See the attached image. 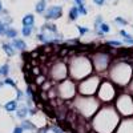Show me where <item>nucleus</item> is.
I'll return each mask as SVG.
<instances>
[{"mask_svg": "<svg viewBox=\"0 0 133 133\" xmlns=\"http://www.w3.org/2000/svg\"><path fill=\"white\" fill-rule=\"evenodd\" d=\"M120 89L108 79H103L101 84L98 87V91L96 93V97L98 98V101L101 104H113L116 96L118 95Z\"/></svg>", "mask_w": 133, "mask_h": 133, "instance_id": "7", "label": "nucleus"}, {"mask_svg": "<svg viewBox=\"0 0 133 133\" xmlns=\"http://www.w3.org/2000/svg\"><path fill=\"white\" fill-rule=\"evenodd\" d=\"M17 107H19V103L16 101V100H9V101H7L5 104H4V110L5 112H8V113H14V112H16L17 110Z\"/></svg>", "mask_w": 133, "mask_h": 133, "instance_id": "16", "label": "nucleus"}, {"mask_svg": "<svg viewBox=\"0 0 133 133\" xmlns=\"http://www.w3.org/2000/svg\"><path fill=\"white\" fill-rule=\"evenodd\" d=\"M48 5H47V0H39L35 5V12L39 14V15H44L47 11Z\"/></svg>", "mask_w": 133, "mask_h": 133, "instance_id": "19", "label": "nucleus"}, {"mask_svg": "<svg viewBox=\"0 0 133 133\" xmlns=\"http://www.w3.org/2000/svg\"><path fill=\"white\" fill-rule=\"evenodd\" d=\"M113 107L116 108L121 118L133 117V95L127 89L120 91L113 101Z\"/></svg>", "mask_w": 133, "mask_h": 133, "instance_id": "5", "label": "nucleus"}, {"mask_svg": "<svg viewBox=\"0 0 133 133\" xmlns=\"http://www.w3.org/2000/svg\"><path fill=\"white\" fill-rule=\"evenodd\" d=\"M0 77H2V72H0Z\"/></svg>", "mask_w": 133, "mask_h": 133, "instance_id": "47", "label": "nucleus"}, {"mask_svg": "<svg viewBox=\"0 0 133 133\" xmlns=\"http://www.w3.org/2000/svg\"><path fill=\"white\" fill-rule=\"evenodd\" d=\"M105 45L108 47V48H121L124 45V43L123 41H118V40H108V41H105Z\"/></svg>", "mask_w": 133, "mask_h": 133, "instance_id": "23", "label": "nucleus"}, {"mask_svg": "<svg viewBox=\"0 0 133 133\" xmlns=\"http://www.w3.org/2000/svg\"><path fill=\"white\" fill-rule=\"evenodd\" d=\"M40 31H44V32H49V33H52V35H57V33H59V29H57V27L53 23H51V21H45V23H44V24L41 25Z\"/></svg>", "mask_w": 133, "mask_h": 133, "instance_id": "15", "label": "nucleus"}, {"mask_svg": "<svg viewBox=\"0 0 133 133\" xmlns=\"http://www.w3.org/2000/svg\"><path fill=\"white\" fill-rule=\"evenodd\" d=\"M0 107H2V104H0Z\"/></svg>", "mask_w": 133, "mask_h": 133, "instance_id": "48", "label": "nucleus"}, {"mask_svg": "<svg viewBox=\"0 0 133 133\" xmlns=\"http://www.w3.org/2000/svg\"><path fill=\"white\" fill-rule=\"evenodd\" d=\"M63 16V7L61 5H49L44 14V17H45L47 21H53L57 20Z\"/></svg>", "mask_w": 133, "mask_h": 133, "instance_id": "11", "label": "nucleus"}, {"mask_svg": "<svg viewBox=\"0 0 133 133\" xmlns=\"http://www.w3.org/2000/svg\"><path fill=\"white\" fill-rule=\"evenodd\" d=\"M118 35H120L121 37H123L124 40H132V39H133V37H132V35H130L129 32H127L125 29H120V32H118Z\"/></svg>", "mask_w": 133, "mask_h": 133, "instance_id": "29", "label": "nucleus"}, {"mask_svg": "<svg viewBox=\"0 0 133 133\" xmlns=\"http://www.w3.org/2000/svg\"><path fill=\"white\" fill-rule=\"evenodd\" d=\"M33 31H35V27H23L21 28V35L24 37H31Z\"/></svg>", "mask_w": 133, "mask_h": 133, "instance_id": "24", "label": "nucleus"}, {"mask_svg": "<svg viewBox=\"0 0 133 133\" xmlns=\"http://www.w3.org/2000/svg\"><path fill=\"white\" fill-rule=\"evenodd\" d=\"M9 71H11V66L9 64H3L2 66H0V72H2V77H8L9 76Z\"/></svg>", "mask_w": 133, "mask_h": 133, "instance_id": "25", "label": "nucleus"}, {"mask_svg": "<svg viewBox=\"0 0 133 133\" xmlns=\"http://www.w3.org/2000/svg\"><path fill=\"white\" fill-rule=\"evenodd\" d=\"M55 88H56L57 98L61 101H72L77 96V83H75L71 79L57 83Z\"/></svg>", "mask_w": 133, "mask_h": 133, "instance_id": "9", "label": "nucleus"}, {"mask_svg": "<svg viewBox=\"0 0 133 133\" xmlns=\"http://www.w3.org/2000/svg\"><path fill=\"white\" fill-rule=\"evenodd\" d=\"M66 44H79V39H72V40H66Z\"/></svg>", "mask_w": 133, "mask_h": 133, "instance_id": "42", "label": "nucleus"}, {"mask_svg": "<svg viewBox=\"0 0 133 133\" xmlns=\"http://www.w3.org/2000/svg\"><path fill=\"white\" fill-rule=\"evenodd\" d=\"M68 77L75 83H79L93 75V65L91 56L87 55H73L68 60Z\"/></svg>", "mask_w": 133, "mask_h": 133, "instance_id": "3", "label": "nucleus"}, {"mask_svg": "<svg viewBox=\"0 0 133 133\" xmlns=\"http://www.w3.org/2000/svg\"><path fill=\"white\" fill-rule=\"evenodd\" d=\"M48 130L52 132V133H65V130H64L61 127L56 125V124H51V125H48Z\"/></svg>", "mask_w": 133, "mask_h": 133, "instance_id": "26", "label": "nucleus"}, {"mask_svg": "<svg viewBox=\"0 0 133 133\" xmlns=\"http://www.w3.org/2000/svg\"><path fill=\"white\" fill-rule=\"evenodd\" d=\"M47 79L51 80L55 84L69 79L68 77V65H66V63L64 60H56L51 65V68L48 69Z\"/></svg>", "mask_w": 133, "mask_h": 133, "instance_id": "10", "label": "nucleus"}, {"mask_svg": "<svg viewBox=\"0 0 133 133\" xmlns=\"http://www.w3.org/2000/svg\"><path fill=\"white\" fill-rule=\"evenodd\" d=\"M120 120L121 117L113 104H103L97 113L89 120L91 130L95 133H115Z\"/></svg>", "mask_w": 133, "mask_h": 133, "instance_id": "1", "label": "nucleus"}, {"mask_svg": "<svg viewBox=\"0 0 133 133\" xmlns=\"http://www.w3.org/2000/svg\"><path fill=\"white\" fill-rule=\"evenodd\" d=\"M15 91H16V101L17 103L24 101V100H25V93L21 91L20 88H15Z\"/></svg>", "mask_w": 133, "mask_h": 133, "instance_id": "27", "label": "nucleus"}, {"mask_svg": "<svg viewBox=\"0 0 133 133\" xmlns=\"http://www.w3.org/2000/svg\"><path fill=\"white\" fill-rule=\"evenodd\" d=\"M103 79L104 77H101L100 75L93 73L89 77L79 81L77 83V95H80V96H96Z\"/></svg>", "mask_w": 133, "mask_h": 133, "instance_id": "6", "label": "nucleus"}, {"mask_svg": "<svg viewBox=\"0 0 133 133\" xmlns=\"http://www.w3.org/2000/svg\"><path fill=\"white\" fill-rule=\"evenodd\" d=\"M124 43H125V44H130V45H133V39H132V40H124Z\"/></svg>", "mask_w": 133, "mask_h": 133, "instance_id": "44", "label": "nucleus"}, {"mask_svg": "<svg viewBox=\"0 0 133 133\" xmlns=\"http://www.w3.org/2000/svg\"><path fill=\"white\" fill-rule=\"evenodd\" d=\"M115 133H133V117L121 118Z\"/></svg>", "mask_w": 133, "mask_h": 133, "instance_id": "12", "label": "nucleus"}, {"mask_svg": "<svg viewBox=\"0 0 133 133\" xmlns=\"http://www.w3.org/2000/svg\"><path fill=\"white\" fill-rule=\"evenodd\" d=\"M2 49L5 52V55L8 57H14L16 55V49L12 47L11 43H2Z\"/></svg>", "mask_w": 133, "mask_h": 133, "instance_id": "17", "label": "nucleus"}, {"mask_svg": "<svg viewBox=\"0 0 133 133\" xmlns=\"http://www.w3.org/2000/svg\"><path fill=\"white\" fill-rule=\"evenodd\" d=\"M37 113H39V110L35 107H33V108H28V116H35Z\"/></svg>", "mask_w": 133, "mask_h": 133, "instance_id": "37", "label": "nucleus"}, {"mask_svg": "<svg viewBox=\"0 0 133 133\" xmlns=\"http://www.w3.org/2000/svg\"><path fill=\"white\" fill-rule=\"evenodd\" d=\"M16 117L20 118V120H25L28 117V107L25 104H20L19 103V107H17V110H16Z\"/></svg>", "mask_w": 133, "mask_h": 133, "instance_id": "14", "label": "nucleus"}, {"mask_svg": "<svg viewBox=\"0 0 133 133\" xmlns=\"http://www.w3.org/2000/svg\"><path fill=\"white\" fill-rule=\"evenodd\" d=\"M32 72L35 73L36 76H39V75H40V68H39V66H35V68L32 69Z\"/></svg>", "mask_w": 133, "mask_h": 133, "instance_id": "43", "label": "nucleus"}, {"mask_svg": "<svg viewBox=\"0 0 133 133\" xmlns=\"http://www.w3.org/2000/svg\"><path fill=\"white\" fill-rule=\"evenodd\" d=\"M72 109L77 113V116L89 121L100 109L103 104L98 101L96 96H80L77 95L72 100Z\"/></svg>", "mask_w": 133, "mask_h": 133, "instance_id": "4", "label": "nucleus"}, {"mask_svg": "<svg viewBox=\"0 0 133 133\" xmlns=\"http://www.w3.org/2000/svg\"><path fill=\"white\" fill-rule=\"evenodd\" d=\"M4 85H5V84H4V81H3V80H0V89H2V88H3Z\"/></svg>", "mask_w": 133, "mask_h": 133, "instance_id": "45", "label": "nucleus"}, {"mask_svg": "<svg viewBox=\"0 0 133 133\" xmlns=\"http://www.w3.org/2000/svg\"><path fill=\"white\" fill-rule=\"evenodd\" d=\"M47 80H48V79H47V76H43V75H39V76L35 77V83H36L39 87H41Z\"/></svg>", "mask_w": 133, "mask_h": 133, "instance_id": "28", "label": "nucleus"}, {"mask_svg": "<svg viewBox=\"0 0 133 133\" xmlns=\"http://www.w3.org/2000/svg\"><path fill=\"white\" fill-rule=\"evenodd\" d=\"M8 27L9 25H7L5 23H3V21L0 20V36H4V33H5V31H7Z\"/></svg>", "mask_w": 133, "mask_h": 133, "instance_id": "35", "label": "nucleus"}, {"mask_svg": "<svg viewBox=\"0 0 133 133\" xmlns=\"http://www.w3.org/2000/svg\"><path fill=\"white\" fill-rule=\"evenodd\" d=\"M77 9H79V15L80 16H87L88 15V8L85 7V4L84 5H79V7H77Z\"/></svg>", "mask_w": 133, "mask_h": 133, "instance_id": "33", "label": "nucleus"}, {"mask_svg": "<svg viewBox=\"0 0 133 133\" xmlns=\"http://www.w3.org/2000/svg\"><path fill=\"white\" fill-rule=\"evenodd\" d=\"M75 2V5L79 7V5H84L85 4V0H73Z\"/></svg>", "mask_w": 133, "mask_h": 133, "instance_id": "41", "label": "nucleus"}, {"mask_svg": "<svg viewBox=\"0 0 133 133\" xmlns=\"http://www.w3.org/2000/svg\"><path fill=\"white\" fill-rule=\"evenodd\" d=\"M11 44H12V47H14L16 51H19V52H24V51L27 49V43H25L23 39H20V37L14 39Z\"/></svg>", "mask_w": 133, "mask_h": 133, "instance_id": "13", "label": "nucleus"}, {"mask_svg": "<svg viewBox=\"0 0 133 133\" xmlns=\"http://www.w3.org/2000/svg\"><path fill=\"white\" fill-rule=\"evenodd\" d=\"M3 9H4V8H3V3H2V2H0V14H2V12H3Z\"/></svg>", "mask_w": 133, "mask_h": 133, "instance_id": "46", "label": "nucleus"}, {"mask_svg": "<svg viewBox=\"0 0 133 133\" xmlns=\"http://www.w3.org/2000/svg\"><path fill=\"white\" fill-rule=\"evenodd\" d=\"M132 76H133V65L125 60L116 59L110 64L105 79L112 81L120 91H125L132 80Z\"/></svg>", "mask_w": 133, "mask_h": 133, "instance_id": "2", "label": "nucleus"}, {"mask_svg": "<svg viewBox=\"0 0 133 133\" xmlns=\"http://www.w3.org/2000/svg\"><path fill=\"white\" fill-rule=\"evenodd\" d=\"M20 127L24 129V132H25V130H27V132H35V130L37 129V127L33 124L31 120H27V118H25V120H21Z\"/></svg>", "mask_w": 133, "mask_h": 133, "instance_id": "18", "label": "nucleus"}, {"mask_svg": "<svg viewBox=\"0 0 133 133\" xmlns=\"http://www.w3.org/2000/svg\"><path fill=\"white\" fill-rule=\"evenodd\" d=\"M35 132H36V133H48V132H49V130H48V125H45V127H40V128H37Z\"/></svg>", "mask_w": 133, "mask_h": 133, "instance_id": "36", "label": "nucleus"}, {"mask_svg": "<svg viewBox=\"0 0 133 133\" xmlns=\"http://www.w3.org/2000/svg\"><path fill=\"white\" fill-rule=\"evenodd\" d=\"M115 23H116V24H118V25H121V27H125V25H128V21H127V19L121 17V16H117V17L115 19Z\"/></svg>", "mask_w": 133, "mask_h": 133, "instance_id": "30", "label": "nucleus"}, {"mask_svg": "<svg viewBox=\"0 0 133 133\" xmlns=\"http://www.w3.org/2000/svg\"><path fill=\"white\" fill-rule=\"evenodd\" d=\"M91 60H92V65H93V72L101 76L103 73L107 75L110 64L113 61V56H110L108 52L97 51L91 55Z\"/></svg>", "mask_w": 133, "mask_h": 133, "instance_id": "8", "label": "nucleus"}, {"mask_svg": "<svg viewBox=\"0 0 133 133\" xmlns=\"http://www.w3.org/2000/svg\"><path fill=\"white\" fill-rule=\"evenodd\" d=\"M103 21H104L103 16H101V15H97V16H96V19H95V29H97V28H98V25L101 24Z\"/></svg>", "mask_w": 133, "mask_h": 133, "instance_id": "34", "label": "nucleus"}, {"mask_svg": "<svg viewBox=\"0 0 133 133\" xmlns=\"http://www.w3.org/2000/svg\"><path fill=\"white\" fill-rule=\"evenodd\" d=\"M12 133H24V129L21 128L20 125H16L15 128H14V130H12Z\"/></svg>", "mask_w": 133, "mask_h": 133, "instance_id": "38", "label": "nucleus"}, {"mask_svg": "<svg viewBox=\"0 0 133 133\" xmlns=\"http://www.w3.org/2000/svg\"><path fill=\"white\" fill-rule=\"evenodd\" d=\"M76 28H77V31H79V33H80V36H85V35H88V33H89V28H87V27H81V25H76Z\"/></svg>", "mask_w": 133, "mask_h": 133, "instance_id": "31", "label": "nucleus"}, {"mask_svg": "<svg viewBox=\"0 0 133 133\" xmlns=\"http://www.w3.org/2000/svg\"><path fill=\"white\" fill-rule=\"evenodd\" d=\"M17 35H19V32H17V29H15L14 27H8L7 31H5V33H4V36H5L7 39H11V40L16 39Z\"/></svg>", "mask_w": 133, "mask_h": 133, "instance_id": "21", "label": "nucleus"}, {"mask_svg": "<svg viewBox=\"0 0 133 133\" xmlns=\"http://www.w3.org/2000/svg\"><path fill=\"white\" fill-rule=\"evenodd\" d=\"M21 24L23 27H35V16L32 14H27L21 20Z\"/></svg>", "mask_w": 133, "mask_h": 133, "instance_id": "20", "label": "nucleus"}, {"mask_svg": "<svg viewBox=\"0 0 133 133\" xmlns=\"http://www.w3.org/2000/svg\"><path fill=\"white\" fill-rule=\"evenodd\" d=\"M79 9H77V7L76 5H73V7H71L69 8V12H68V17H69V20H72V21H76L77 19H79Z\"/></svg>", "mask_w": 133, "mask_h": 133, "instance_id": "22", "label": "nucleus"}, {"mask_svg": "<svg viewBox=\"0 0 133 133\" xmlns=\"http://www.w3.org/2000/svg\"><path fill=\"white\" fill-rule=\"evenodd\" d=\"M93 3H95L97 7H103V5L107 3V0H93Z\"/></svg>", "mask_w": 133, "mask_h": 133, "instance_id": "39", "label": "nucleus"}, {"mask_svg": "<svg viewBox=\"0 0 133 133\" xmlns=\"http://www.w3.org/2000/svg\"><path fill=\"white\" fill-rule=\"evenodd\" d=\"M3 81H4V84H5V85H9V87H12V88H17V85H16L15 80H12L11 77H5V79H4Z\"/></svg>", "mask_w": 133, "mask_h": 133, "instance_id": "32", "label": "nucleus"}, {"mask_svg": "<svg viewBox=\"0 0 133 133\" xmlns=\"http://www.w3.org/2000/svg\"><path fill=\"white\" fill-rule=\"evenodd\" d=\"M127 91L133 95V76H132V80H130V83H129V85H128V88H127Z\"/></svg>", "mask_w": 133, "mask_h": 133, "instance_id": "40", "label": "nucleus"}]
</instances>
